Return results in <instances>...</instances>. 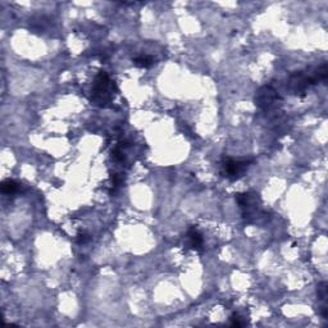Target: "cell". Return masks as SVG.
I'll use <instances>...</instances> for the list:
<instances>
[{"mask_svg":"<svg viewBox=\"0 0 328 328\" xmlns=\"http://www.w3.org/2000/svg\"><path fill=\"white\" fill-rule=\"evenodd\" d=\"M114 84L111 82L108 74L104 71H100L94 81L91 89V100L100 107L108 106L111 100L114 99Z\"/></svg>","mask_w":328,"mask_h":328,"instance_id":"obj_1","label":"cell"},{"mask_svg":"<svg viewBox=\"0 0 328 328\" xmlns=\"http://www.w3.org/2000/svg\"><path fill=\"white\" fill-rule=\"evenodd\" d=\"M251 161H246V159H233L227 158L223 163V168H224V176L231 181L240 180L245 173L248 168L250 167Z\"/></svg>","mask_w":328,"mask_h":328,"instance_id":"obj_2","label":"cell"},{"mask_svg":"<svg viewBox=\"0 0 328 328\" xmlns=\"http://www.w3.org/2000/svg\"><path fill=\"white\" fill-rule=\"evenodd\" d=\"M316 76H307L303 72H296V73L291 74L290 76V80H288V86H290V90L295 94V95H301L303 96L307 91V89L312 85L317 84Z\"/></svg>","mask_w":328,"mask_h":328,"instance_id":"obj_3","label":"cell"},{"mask_svg":"<svg viewBox=\"0 0 328 328\" xmlns=\"http://www.w3.org/2000/svg\"><path fill=\"white\" fill-rule=\"evenodd\" d=\"M279 96L277 91L273 90L271 86L263 87L262 90L258 93V96L255 98V104L262 109H270L271 107L274 106V103L277 102Z\"/></svg>","mask_w":328,"mask_h":328,"instance_id":"obj_4","label":"cell"},{"mask_svg":"<svg viewBox=\"0 0 328 328\" xmlns=\"http://www.w3.org/2000/svg\"><path fill=\"white\" fill-rule=\"evenodd\" d=\"M187 244H189V248L192 249V250H203L204 240H203V236H201V233L199 232L196 227H191L187 231Z\"/></svg>","mask_w":328,"mask_h":328,"instance_id":"obj_5","label":"cell"},{"mask_svg":"<svg viewBox=\"0 0 328 328\" xmlns=\"http://www.w3.org/2000/svg\"><path fill=\"white\" fill-rule=\"evenodd\" d=\"M132 62H133V64L136 65V67H139V68L148 69V68H150L153 64H154L155 60H154V58L150 55H139L133 59Z\"/></svg>","mask_w":328,"mask_h":328,"instance_id":"obj_6","label":"cell"},{"mask_svg":"<svg viewBox=\"0 0 328 328\" xmlns=\"http://www.w3.org/2000/svg\"><path fill=\"white\" fill-rule=\"evenodd\" d=\"M18 191V183L13 180H5L1 185V192L5 195H13Z\"/></svg>","mask_w":328,"mask_h":328,"instance_id":"obj_7","label":"cell"},{"mask_svg":"<svg viewBox=\"0 0 328 328\" xmlns=\"http://www.w3.org/2000/svg\"><path fill=\"white\" fill-rule=\"evenodd\" d=\"M89 240H90V237H89V235H87V233L80 232L77 235V242H78V244H86Z\"/></svg>","mask_w":328,"mask_h":328,"instance_id":"obj_8","label":"cell"},{"mask_svg":"<svg viewBox=\"0 0 328 328\" xmlns=\"http://www.w3.org/2000/svg\"><path fill=\"white\" fill-rule=\"evenodd\" d=\"M240 317L237 316V314H233L232 317H231V325L232 326H236V327H240V326H242L244 325V323L241 322V321H240Z\"/></svg>","mask_w":328,"mask_h":328,"instance_id":"obj_9","label":"cell"}]
</instances>
